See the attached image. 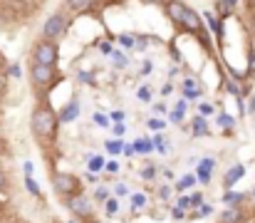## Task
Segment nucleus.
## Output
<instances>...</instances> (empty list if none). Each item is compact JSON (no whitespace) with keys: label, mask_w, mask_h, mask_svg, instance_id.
I'll use <instances>...</instances> for the list:
<instances>
[{"label":"nucleus","mask_w":255,"mask_h":223,"mask_svg":"<svg viewBox=\"0 0 255 223\" xmlns=\"http://www.w3.org/2000/svg\"><path fill=\"white\" fill-rule=\"evenodd\" d=\"M30 124H32V134L37 139H52L55 132H57V114H55L52 107L40 104V107H35Z\"/></svg>","instance_id":"obj_1"},{"label":"nucleus","mask_w":255,"mask_h":223,"mask_svg":"<svg viewBox=\"0 0 255 223\" xmlns=\"http://www.w3.org/2000/svg\"><path fill=\"white\" fill-rule=\"evenodd\" d=\"M57 60H60L57 42L40 40V42L32 47V62H37V65H45V67H57Z\"/></svg>","instance_id":"obj_2"},{"label":"nucleus","mask_w":255,"mask_h":223,"mask_svg":"<svg viewBox=\"0 0 255 223\" xmlns=\"http://www.w3.org/2000/svg\"><path fill=\"white\" fill-rule=\"evenodd\" d=\"M52 186H55V191H57L60 196H65V199L82 194L80 179H77V176H72V174H65V171H57V174L52 176Z\"/></svg>","instance_id":"obj_3"},{"label":"nucleus","mask_w":255,"mask_h":223,"mask_svg":"<svg viewBox=\"0 0 255 223\" xmlns=\"http://www.w3.org/2000/svg\"><path fill=\"white\" fill-rule=\"evenodd\" d=\"M65 27H67V22H65V15H62V12H55L52 17H47V20H45L42 35H45V40L55 42V40H60V37H62Z\"/></svg>","instance_id":"obj_4"},{"label":"nucleus","mask_w":255,"mask_h":223,"mask_svg":"<svg viewBox=\"0 0 255 223\" xmlns=\"http://www.w3.org/2000/svg\"><path fill=\"white\" fill-rule=\"evenodd\" d=\"M65 204H67V209H70L77 219H87V216H92V201H89L87 196H82V194L65 199Z\"/></svg>","instance_id":"obj_5"},{"label":"nucleus","mask_w":255,"mask_h":223,"mask_svg":"<svg viewBox=\"0 0 255 223\" xmlns=\"http://www.w3.org/2000/svg\"><path fill=\"white\" fill-rule=\"evenodd\" d=\"M30 77H32V82H35L37 87H47V84L55 79V67H45V65L32 62V65H30Z\"/></svg>","instance_id":"obj_6"},{"label":"nucleus","mask_w":255,"mask_h":223,"mask_svg":"<svg viewBox=\"0 0 255 223\" xmlns=\"http://www.w3.org/2000/svg\"><path fill=\"white\" fill-rule=\"evenodd\" d=\"M164 7H166V15L171 17V22L181 25V20H183V12H186V5H183L181 0H166V2H164Z\"/></svg>","instance_id":"obj_7"},{"label":"nucleus","mask_w":255,"mask_h":223,"mask_svg":"<svg viewBox=\"0 0 255 223\" xmlns=\"http://www.w3.org/2000/svg\"><path fill=\"white\" fill-rule=\"evenodd\" d=\"M181 27H186V30H191V32H201V17H198V12L191 10V7H186L183 20H181Z\"/></svg>","instance_id":"obj_8"},{"label":"nucleus","mask_w":255,"mask_h":223,"mask_svg":"<svg viewBox=\"0 0 255 223\" xmlns=\"http://www.w3.org/2000/svg\"><path fill=\"white\" fill-rule=\"evenodd\" d=\"M241 219H243V211L238 206H228L221 214V223H241Z\"/></svg>","instance_id":"obj_9"},{"label":"nucleus","mask_w":255,"mask_h":223,"mask_svg":"<svg viewBox=\"0 0 255 223\" xmlns=\"http://www.w3.org/2000/svg\"><path fill=\"white\" fill-rule=\"evenodd\" d=\"M213 166H216L213 159H203V161H201V166H198V179H201V184H208V181H211Z\"/></svg>","instance_id":"obj_10"},{"label":"nucleus","mask_w":255,"mask_h":223,"mask_svg":"<svg viewBox=\"0 0 255 223\" xmlns=\"http://www.w3.org/2000/svg\"><path fill=\"white\" fill-rule=\"evenodd\" d=\"M243 174H246V166H243V164L233 166V169H231V171L226 174V181H223V184H226V189H231V186H233V184H236L238 179H243Z\"/></svg>","instance_id":"obj_11"},{"label":"nucleus","mask_w":255,"mask_h":223,"mask_svg":"<svg viewBox=\"0 0 255 223\" xmlns=\"http://www.w3.org/2000/svg\"><path fill=\"white\" fill-rule=\"evenodd\" d=\"M77 114H80V104H77V102H72V104H67V107H65V112H62L60 122H70V119H77Z\"/></svg>","instance_id":"obj_12"},{"label":"nucleus","mask_w":255,"mask_h":223,"mask_svg":"<svg viewBox=\"0 0 255 223\" xmlns=\"http://www.w3.org/2000/svg\"><path fill=\"white\" fill-rule=\"evenodd\" d=\"M25 186H27V191H30L32 196H42V191H40V186L32 181V176H25Z\"/></svg>","instance_id":"obj_13"},{"label":"nucleus","mask_w":255,"mask_h":223,"mask_svg":"<svg viewBox=\"0 0 255 223\" xmlns=\"http://www.w3.org/2000/svg\"><path fill=\"white\" fill-rule=\"evenodd\" d=\"M223 201H226L228 206H238V204L243 201V196H241V194H231V191H228V194L223 196Z\"/></svg>","instance_id":"obj_14"},{"label":"nucleus","mask_w":255,"mask_h":223,"mask_svg":"<svg viewBox=\"0 0 255 223\" xmlns=\"http://www.w3.org/2000/svg\"><path fill=\"white\" fill-rule=\"evenodd\" d=\"M89 2H92V0H67V5H70L72 10H85Z\"/></svg>","instance_id":"obj_15"},{"label":"nucleus","mask_w":255,"mask_h":223,"mask_svg":"<svg viewBox=\"0 0 255 223\" xmlns=\"http://www.w3.org/2000/svg\"><path fill=\"white\" fill-rule=\"evenodd\" d=\"M201 92H198V87L191 82V79H186V97H198Z\"/></svg>","instance_id":"obj_16"},{"label":"nucleus","mask_w":255,"mask_h":223,"mask_svg":"<svg viewBox=\"0 0 255 223\" xmlns=\"http://www.w3.org/2000/svg\"><path fill=\"white\" fill-rule=\"evenodd\" d=\"M131 149H136V151H151V142H146V139H139L136 144Z\"/></svg>","instance_id":"obj_17"},{"label":"nucleus","mask_w":255,"mask_h":223,"mask_svg":"<svg viewBox=\"0 0 255 223\" xmlns=\"http://www.w3.org/2000/svg\"><path fill=\"white\" fill-rule=\"evenodd\" d=\"M117 211H119V204H117L114 199H107V214H109V216H114Z\"/></svg>","instance_id":"obj_18"},{"label":"nucleus","mask_w":255,"mask_h":223,"mask_svg":"<svg viewBox=\"0 0 255 223\" xmlns=\"http://www.w3.org/2000/svg\"><path fill=\"white\" fill-rule=\"evenodd\" d=\"M122 149H124L122 142H107V151H112V154H119Z\"/></svg>","instance_id":"obj_19"},{"label":"nucleus","mask_w":255,"mask_h":223,"mask_svg":"<svg viewBox=\"0 0 255 223\" xmlns=\"http://www.w3.org/2000/svg\"><path fill=\"white\" fill-rule=\"evenodd\" d=\"M193 127H196V134H198V137H201V134H208V132H206V124H203V119H196V122H193Z\"/></svg>","instance_id":"obj_20"},{"label":"nucleus","mask_w":255,"mask_h":223,"mask_svg":"<svg viewBox=\"0 0 255 223\" xmlns=\"http://www.w3.org/2000/svg\"><path fill=\"white\" fill-rule=\"evenodd\" d=\"M102 166H104V159H99V156H94V159L89 161V169H94V171L102 169Z\"/></svg>","instance_id":"obj_21"},{"label":"nucleus","mask_w":255,"mask_h":223,"mask_svg":"<svg viewBox=\"0 0 255 223\" xmlns=\"http://www.w3.org/2000/svg\"><path fill=\"white\" fill-rule=\"evenodd\" d=\"M211 211H213V206H201V211H198V214H193L191 219H201V216H208Z\"/></svg>","instance_id":"obj_22"},{"label":"nucleus","mask_w":255,"mask_h":223,"mask_svg":"<svg viewBox=\"0 0 255 223\" xmlns=\"http://www.w3.org/2000/svg\"><path fill=\"white\" fill-rule=\"evenodd\" d=\"M154 174H156V169H154V166H146V169L141 171V176H144V179H154Z\"/></svg>","instance_id":"obj_23"},{"label":"nucleus","mask_w":255,"mask_h":223,"mask_svg":"<svg viewBox=\"0 0 255 223\" xmlns=\"http://www.w3.org/2000/svg\"><path fill=\"white\" fill-rule=\"evenodd\" d=\"M5 186H7V176H5V171H2V166H0V194L5 191Z\"/></svg>","instance_id":"obj_24"},{"label":"nucleus","mask_w":255,"mask_h":223,"mask_svg":"<svg viewBox=\"0 0 255 223\" xmlns=\"http://www.w3.org/2000/svg\"><path fill=\"white\" fill-rule=\"evenodd\" d=\"M149 129H164V122H159V119H149Z\"/></svg>","instance_id":"obj_25"},{"label":"nucleus","mask_w":255,"mask_h":223,"mask_svg":"<svg viewBox=\"0 0 255 223\" xmlns=\"http://www.w3.org/2000/svg\"><path fill=\"white\" fill-rule=\"evenodd\" d=\"M5 89H7V77L0 72V94H5Z\"/></svg>","instance_id":"obj_26"},{"label":"nucleus","mask_w":255,"mask_h":223,"mask_svg":"<svg viewBox=\"0 0 255 223\" xmlns=\"http://www.w3.org/2000/svg\"><path fill=\"white\" fill-rule=\"evenodd\" d=\"M193 181H196V179H193V176H186V179H183V181H181V184H178V189H186V186H191V184H193Z\"/></svg>","instance_id":"obj_27"},{"label":"nucleus","mask_w":255,"mask_h":223,"mask_svg":"<svg viewBox=\"0 0 255 223\" xmlns=\"http://www.w3.org/2000/svg\"><path fill=\"white\" fill-rule=\"evenodd\" d=\"M139 99H144V102L149 99V89H146V87H141V89H139Z\"/></svg>","instance_id":"obj_28"},{"label":"nucleus","mask_w":255,"mask_h":223,"mask_svg":"<svg viewBox=\"0 0 255 223\" xmlns=\"http://www.w3.org/2000/svg\"><path fill=\"white\" fill-rule=\"evenodd\" d=\"M107 171H112V174L119 171V164H117V161H109V164H107Z\"/></svg>","instance_id":"obj_29"},{"label":"nucleus","mask_w":255,"mask_h":223,"mask_svg":"<svg viewBox=\"0 0 255 223\" xmlns=\"http://www.w3.org/2000/svg\"><path fill=\"white\" fill-rule=\"evenodd\" d=\"M122 45H124V47H131L134 42H131V37H127V35H122Z\"/></svg>","instance_id":"obj_30"},{"label":"nucleus","mask_w":255,"mask_h":223,"mask_svg":"<svg viewBox=\"0 0 255 223\" xmlns=\"http://www.w3.org/2000/svg\"><path fill=\"white\" fill-rule=\"evenodd\" d=\"M211 112H213L211 104H201V114H211Z\"/></svg>","instance_id":"obj_31"},{"label":"nucleus","mask_w":255,"mask_h":223,"mask_svg":"<svg viewBox=\"0 0 255 223\" xmlns=\"http://www.w3.org/2000/svg\"><path fill=\"white\" fill-rule=\"evenodd\" d=\"M7 72L12 74V77H20V67H17V65H12V67H10Z\"/></svg>","instance_id":"obj_32"},{"label":"nucleus","mask_w":255,"mask_h":223,"mask_svg":"<svg viewBox=\"0 0 255 223\" xmlns=\"http://www.w3.org/2000/svg\"><path fill=\"white\" fill-rule=\"evenodd\" d=\"M114 191H117V196H124V194H127V186H122V184H119Z\"/></svg>","instance_id":"obj_33"},{"label":"nucleus","mask_w":255,"mask_h":223,"mask_svg":"<svg viewBox=\"0 0 255 223\" xmlns=\"http://www.w3.org/2000/svg\"><path fill=\"white\" fill-rule=\"evenodd\" d=\"M114 134H117V137H122V134H124V127H122V124H117V127H114Z\"/></svg>","instance_id":"obj_34"},{"label":"nucleus","mask_w":255,"mask_h":223,"mask_svg":"<svg viewBox=\"0 0 255 223\" xmlns=\"http://www.w3.org/2000/svg\"><path fill=\"white\" fill-rule=\"evenodd\" d=\"M97 199H99V201H104V199H107V191H104V189H99V191H97Z\"/></svg>","instance_id":"obj_35"},{"label":"nucleus","mask_w":255,"mask_h":223,"mask_svg":"<svg viewBox=\"0 0 255 223\" xmlns=\"http://www.w3.org/2000/svg\"><path fill=\"white\" fill-rule=\"evenodd\" d=\"M134 206H144V196H134Z\"/></svg>","instance_id":"obj_36"},{"label":"nucleus","mask_w":255,"mask_h":223,"mask_svg":"<svg viewBox=\"0 0 255 223\" xmlns=\"http://www.w3.org/2000/svg\"><path fill=\"white\" fill-rule=\"evenodd\" d=\"M173 219H183V209H173Z\"/></svg>","instance_id":"obj_37"},{"label":"nucleus","mask_w":255,"mask_h":223,"mask_svg":"<svg viewBox=\"0 0 255 223\" xmlns=\"http://www.w3.org/2000/svg\"><path fill=\"white\" fill-rule=\"evenodd\" d=\"M228 89H231V92H233V94H241V89H238V87H236V84H231V82H228Z\"/></svg>","instance_id":"obj_38"},{"label":"nucleus","mask_w":255,"mask_h":223,"mask_svg":"<svg viewBox=\"0 0 255 223\" xmlns=\"http://www.w3.org/2000/svg\"><path fill=\"white\" fill-rule=\"evenodd\" d=\"M238 0H223V5H236Z\"/></svg>","instance_id":"obj_39"},{"label":"nucleus","mask_w":255,"mask_h":223,"mask_svg":"<svg viewBox=\"0 0 255 223\" xmlns=\"http://www.w3.org/2000/svg\"><path fill=\"white\" fill-rule=\"evenodd\" d=\"M251 112H255V97L251 99Z\"/></svg>","instance_id":"obj_40"},{"label":"nucleus","mask_w":255,"mask_h":223,"mask_svg":"<svg viewBox=\"0 0 255 223\" xmlns=\"http://www.w3.org/2000/svg\"><path fill=\"white\" fill-rule=\"evenodd\" d=\"M246 2H248V5H251V7H255V0H246Z\"/></svg>","instance_id":"obj_41"},{"label":"nucleus","mask_w":255,"mask_h":223,"mask_svg":"<svg viewBox=\"0 0 255 223\" xmlns=\"http://www.w3.org/2000/svg\"><path fill=\"white\" fill-rule=\"evenodd\" d=\"M67 223H80V221H77V219H70V221H67Z\"/></svg>","instance_id":"obj_42"},{"label":"nucleus","mask_w":255,"mask_h":223,"mask_svg":"<svg viewBox=\"0 0 255 223\" xmlns=\"http://www.w3.org/2000/svg\"><path fill=\"white\" fill-rule=\"evenodd\" d=\"M154 2H161V5H164V2H166V0H154Z\"/></svg>","instance_id":"obj_43"},{"label":"nucleus","mask_w":255,"mask_h":223,"mask_svg":"<svg viewBox=\"0 0 255 223\" xmlns=\"http://www.w3.org/2000/svg\"><path fill=\"white\" fill-rule=\"evenodd\" d=\"M0 154H2V142H0Z\"/></svg>","instance_id":"obj_44"}]
</instances>
